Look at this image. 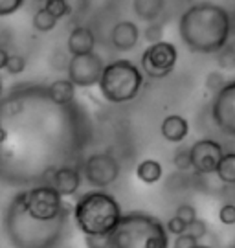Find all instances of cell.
<instances>
[{"label":"cell","instance_id":"1","mask_svg":"<svg viewBox=\"0 0 235 248\" xmlns=\"http://www.w3.org/2000/svg\"><path fill=\"white\" fill-rule=\"evenodd\" d=\"M178 31L188 50L195 53H219L232 35V15L224 6L201 2L180 15Z\"/></svg>","mask_w":235,"mask_h":248},{"label":"cell","instance_id":"2","mask_svg":"<svg viewBox=\"0 0 235 248\" xmlns=\"http://www.w3.org/2000/svg\"><path fill=\"white\" fill-rule=\"evenodd\" d=\"M74 219L85 235L107 237L122 219V206L105 191H88L74 206Z\"/></svg>","mask_w":235,"mask_h":248},{"label":"cell","instance_id":"3","mask_svg":"<svg viewBox=\"0 0 235 248\" xmlns=\"http://www.w3.org/2000/svg\"><path fill=\"white\" fill-rule=\"evenodd\" d=\"M167 230L157 217L129 213L109 235V248H167Z\"/></svg>","mask_w":235,"mask_h":248},{"label":"cell","instance_id":"4","mask_svg":"<svg viewBox=\"0 0 235 248\" xmlns=\"http://www.w3.org/2000/svg\"><path fill=\"white\" fill-rule=\"evenodd\" d=\"M61 224L63 222L59 219L52 222H41L31 219L24 210V206H22L20 195L15 197L13 202H11L8 215V232L11 235L13 245H17V247H20V243H22V239H26L28 233H30L28 248L50 247L53 241L59 237Z\"/></svg>","mask_w":235,"mask_h":248},{"label":"cell","instance_id":"5","mask_svg":"<svg viewBox=\"0 0 235 248\" xmlns=\"http://www.w3.org/2000/svg\"><path fill=\"white\" fill-rule=\"evenodd\" d=\"M143 83V74L140 72L136 64L129 59H118V61L105 64V70L99 79L101 96L110 103H125L138 96Z\"/></svg>","mask_w":235,"mask_h":248},{"label":"cell","instance_id":"6","mask_svg":"<svg viewBox=\"0 0 235 248\" xmlns=\"http://www.w3.org/2000/svg\"><path fill=\"white\" fill-rule=\"evenodd\" d=\"M20 201L26 213L35 221H57L63 212L61 195L52 186H39L26 193H20Z\"/></svg>","mask_w":235,"mask_h":248},{"label":"cell","instance_id":"7","mask_svg":"<svg viewBox=\"0 0 235 248\" xmlns=\"http://www.w3.org/2000/svg\"><path fill=\"white\" fill-rule=\"evenodd\" d=\"M176 59H178V52L174 45L162 41L157 45H151L141 53V70L153 79H162L174 70Z\"/></svg>","mask_w":235,"mask_h":248},{"label":"cell","instance_id":"8","mask_svg":"<svg viewBox=\"0 0 235 248\" xmlns=\"http://www.w3.org/2000/svg\"><path fill=\"white\" fill-rule=\"evenodd\" d=\"M211 120L219 131L230 138H235V79L226 81V85L213 96Z\"/></svg>","mask_w":235,"mask_h":248},{"label":"cell","instance_id":"9","mask_svg":"<svg viewBox=\"0 0 235 248\" xmlns=\"http://www.w3.org/2000/svg\"><path fill=\"white\" fill-rule=\"evenodd\" d=\"M68 81L74 87H94L101 79L105 64L96 53L74 55L68 61Z\"/></svg>","mask_w":235,"mask_h":248},{"label":"cell","instance_id":"10","mask_svg":"<svg viewBox=\"0 0 235 248\" xmlns=\"http://www.w3.org/2000/svg\"><path fill=\"white\" fill-rule=\"evenodd\" d=\"M191 155V168L201 175H211L215 173L220 164V158L224 156L222 145L213 138H202L197 140L189 147Z\"/></svg>","mask_w":235,"mask_h":248},{"label":"cell","instance_id":"11","mask_svg":"<svg viewBox=\"0 0 235 248\" xmlns=\"http://www.w3.org/2000/svg\"><path fill=\"white\" fill-rule=\"evenodd\" d=\"M85 177L92 186L107 187L114 184L120 177V164L107 153L92 155L85 162Z\"/></svg>","mask_w":235,"mask_h":248},{"label":"cell","instance_id":"12","mask_svg":"<svg viewBox=\"0 0 235 248\" xmlns=\"http://www.w3.org/2000/svg\"><path fill=\"white\" fill-rule=\"evenodd\" d=\"M140 39L138 26L131 20H122L112 28V45L120 52H129L132 50Z\"/></svg>","mask_w":235,"mask_h":248},{"label":"cell","instance_id":"13","mask_svg":"<svg viewBox=\"0 0 235 248\" xmlns=\"http://www.w3.org/2000/svg\"><path fill=\"white\" fill-rule=\"evenodd\" d=\"M160 133L171 143H180L188 138L189 134V124L188 120L180 114H169L164 118V122L160 125Z\"/></svg>","mask_w":235,"mask_h":248},{"label":"cell","instance_id":"14","mask_svg":"<svg viewBox=\"0 0 235 248\" xmlns=\"http://www.w3.org/2000/svg\"><path fill=\"white\" fill-rule=\"evenodd\" d=\"M53 189L59 193L61 197L74 195L81 186V175H79L78 169L72 168H61L53 173Z\"/></svg>","mask_w":235,"mask_h":248},{"label":"cell","instance_id":"15","mask_svg":"<svg viewBox=\"0 0 235 248\" xmlns=\"http://www.w3.org/2000/svg\"><path fill=\"white\" fill-rule=\"evenodd\" d=\"M94 45L96 39L94 33L85 26H78L72 30V33L68 35V52L74 55H87V53L94 52Z\"/></svg>","mask_w":235,"mask_h":248},{"label":"cell","instance_id":"16","mask_svg":"<svg viewBox=\"0 0 235 248\" xmlns=\"http://www.w3.org/2000/svg\"><path fill=\"white\" fill-rule=\"evenodd\" d=\"M48 96L57 105H68L76 98V87L68 79H57L48 87Z\"/></svg>","mask_w":235,"mask_h":248},{"label":"cell","instance_id":"17","mask_svg":"<svg viewBox=\"0 0 235 248\" xmlns=\"http://www.w3.org/2000/svg\"><path fill=\"white\" fill-rule=\"evenodd\" d=\"M162 164L158 160L147 158L143 162H140L138 168H136V177L143 182V184H157L158 180L162 178Z\"/></svg>","mask_w":235,"mask_h":248},{"label":"cell","instance_id":"18","mask_svg":"<svg viewBox=\"0 0 235 248\" xmlns=\"http://www.w3.org/2000/svg\"><path fill=\"white\" fill-rule=\"evenodd\" d=\"M132 8H134V13H136L140 18L155 22V20L160 17V13L164 11L166 4L160 2V0H140V2H134Z\"/></svg>","mask_w":235,"mask_h":248},{"label":"cell","instance_id":"19","mask_svg":"<svg viewBox=\"0 0 235 248\" xmlns=\"http://www.w3.org/2000/svg\"><path fill=\"white\" fill-rule=\"evenodd\" d=\"M215 175H217V178L222 184L235 186V151L224 153V156L220 158V164H219Z\"/></svg>","mask_w":235,"mask_h":248},{"label":"cell","instance_id":"20","mask_svg":"<svg viewBox=\"0 0 235 248\" xmlns=\"http://www.w3.org/2000/svg\"><path fill=\"white\" fill-rule=\"evenodd\" d=\"M55 24H57V18H53L44 8H41L33 15L35 30H39V31H43V33H46V31H52L53 28H55Z\"/></svg>","mask_w":235,"mask_h":248},{"label":"cell","instance_id":"21","mask_svg":"<svg viewBox=\"0 0 235 248\" xmlns=\"http://www.w3.org/2000/svg\"><path fill=\"white\" fill-rule=\"evenodd\" d=\"M44 9H46L53 18H57V20L63 18L70 11L68 4L63 2V0H48V2L44 4Z\"/></svg>","mask_w":235,"mask_h":248},{"label":"cell","instance_id":"22","mask_svg":"<svg viewBox=\"0 0 235 248\" xmlns=\"http://www.w3.org/2000/svg\"><path fill=\"white\" fill-rule=\"evenodd\" d=\"M173 164L176 169H180V171H188V169H191V155H189V147L186 149H178L174 153L173 156Z\"/></svg>","mask_w":235,"mask_h":248},{"label":"cell","instance_id":"23","mask_svg":"<svg viewBox=\"0 0 235 248\" xmlns=\"http://www.w3.org/2000/svg\"><path fill=\"white\" fill-rule=\"evenodd\" d=\"M145 41L149 45H157V43H162V37H164V26L158 24V22H151L147 28H145Z\"/></svg>","mask_w":235,"mask_h":248},{"label":"cell","instance_id":"24","mask_svg":"<svg viewBox=\"0 0 235 248\" xmlns=\"http://www.w3.org/2000/svg\"><path fill=\"white\" fill-rule=\"evenodd\" d=\"M224 85H226V79H224V76H222L220 72H209L208 78H206V89H208L209 92H213V96H215Z\"/></svg>","mask_w":235,"mask_h":248},{"label":"cell","instance_id":"25","mask_svg":"<svg viewBox=\"0 0 235 248\" xmlns=\"http://www.w3.org/2000/svg\"><path fill=\"white\" fill-rule=\"evenodd\" d=\"M219 221L222 222L224 226H234L235 224V204L226 202L220 206V210H219Z\"/></svg>","mask_w":235,"mask_h":248},{"label":"cell","instance_id":"26","mask_svg":"<svg viewBox=\"0 0 235 248\" xmlns=\"http://www.w3.org/2000/svg\"><path fill=\"white\" fill-rule=\"evenodd\" d=\"M176 217H178V219H182L188 226H189L193 221H197V219H199V217H197V210L193 208L191 204H180V206L176 208Z\"/></svg>","mask_w":235,"mask_h":248},{"label":"cell","instance_id":"27","mask_svg":"<svg viewBox=\"0 0 235 248\" xmlns=\"http://www.w3.org/2000/svg\"><path fill=\"white\" fill-rule=\"evenodd\" d=\"M219 64L222 68H234L235 66V50L230 45L219 52Z\"/></svg>","mask_w":235,"mask_h":248},{"label":"cell","instance_id":"28","mask_svg":"<svg viewBox=\"0 0 235 248\" xmlns=\"http://www.w3.org/2000/svg\"><path fill=\"white\" fill-rule=\"evenodd\" d=\"M24 68H26L24 57H20V55H9L8 64H6V70H8L9 74L17 76V74H20V72H24Z\"/></svg>","mask_w":235,"mask_h":248},{"label":"cell","instance_id":"29","mask_svg":"<svg viewBox=\"0 0 235 248\" xmlns=\"http://www.w3.org/2000/svg\"><path fill=\"white\" fill-rule=\"evenodd\" d=\"M166 230L169 232V233H173V235H182V233H186L188 232V224L182 221V219H178L176 215L174 217H171L169 221H167V224H166Z\"/></svg>","mask_w":235,"mask_h":248},{"label":"cell","instance_id":"30","mask_svg":"<svg viewBox=\"0 0 235 248\" xmlns=\"http://www.w3.org/2000/svg\"><path fill=\"white\" fill-rule=\"evenodd\" d=\"M188 233L193 235L195 239L199 241L202 239L206 233H208V226H206V221H202V219H197V221H193L189 226H188Z\"/></svg>","mask_w":235,"mask_h":248},{"label":"cell","instance_id":"31","mask_svg":"<svg viewBox=\"0 0 235 248\" xmlns=\"http://www.w3.org/2000/svg\"><path fill=\"white\" fill-rule=\"evenodd\" d=\"M22 4H24L22 0H0V17L15 13Z\"/></svg>","mask_w":235,"mask_h":248},{"label":"cell","instance_id":"32","mask_svg":"<svg viewBox=\"0 0 235 248\" xmlns=\"http://www.w3.org/2000/svg\"><path fill=\"white\" fill-rule=\"evenodd\" d=\"M195 247H199V241L195 239L193 235H189L188 232L182 233V235H178L174 239V245H173V248H195Z\"/></svg>","mask_w":235,"mask_h":248},{"label":"cell","instance_id":"33","mask_svg":"<svg viewBox=\"0 0 235 248\" xmlns=\"http://www.w3.org/2000/svg\"><path fill=\"white\" fill-rule=\"evenodd\" d=\"M88 248H109V235L99 237V235H87Z\"/></svg>","mask_w":235,"mask_h":248},{"label":"cell","instance_id":"34","mask_svg":"<svg viewBox=\"0 0 235 248\" xmlns=\"http://www.w3.org/2000/svg\"><path fill=\"white\" fill-rule=\"evenodd\" d=\"M8 59H9L8 52H6L4 48H0V70H2V68H6V64H8Z\"/></svg>","mask_w":235,"mask_h":248},{"label":"cell","instance_id":"35","mask_svg":"<svg viewBox=\"0 0 235 248\" xmlns=\"http://www.w3.org/2000/svg\"><path fill=\"white\" fill-rule=\"evenodd\" d=\"M6 138H8V133H6V129L0 125V142H6Z\"/></svg>","mask_w":235,"mask_h":248},{"label":"cell","instance_id":"36","mask_svg":"<svg viewBox=\"0 0 235 248\" xmlns=\"http://www.w3.org/2000/svg\"><path fill=\"white\" fill-rule=\"evenodd\" d=\"M195 248H209V247H204V245H199V247H195Z\"/></svg>","mask_w":235,"mask_h":248},{"label":"cell","instance_id":"37","mask_svg":"<svg viewBox=\"0 0 235 248\" xmlns=\"http://www.w3.org/2000/svg\"><path fill=\"white\" fill-rule=\"evenodd\" d=\"M0 92H2V79H0Z\"/></svg>","mask_w":235,"mask_h":248},{"label":"cell","instance_id":"38","mask_svg":"<svg viewBox=\"0 0 235 248\" xmlns=\"http://www.w3.org/2000/svg\"><path fill=\"white\" fill-rule=\"evenodd\" d=\"M234 248H235V247H234Z\"/></svg>","mask_w":235,"mask_h":248}]
</instances>
